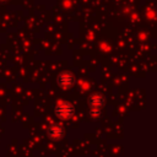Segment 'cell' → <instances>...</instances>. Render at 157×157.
<instances>
[{
  "instance_id": "6da1fadb",
  "label": "cell",
  "mask_w": 157,
  "mask_h": 157,
  "mask_svg": "<svg viewBox=\"0 0 157 157\" xmlns=\"http://www.w3.org/2000/svg\"><path fill=\"white\" fill-rule=\"evenodd\" d=\"M74 113V107L70 103L66 102H61L55 107V114L56 117L61 118V119H67L72 115Z\"/></svg>"
},
{
  "instance_id": "7a4b0ae2",
  "label": "cell",
  "mask_w": 157,
  "mask_h": 157,
  "mask_svg": "<svg viewBox=\"0 0 157 157\" xmlns=\"http://www.w3.org/2000/svg\"><path fill=\"white\" fill-rule=\"evenodd\" d=\"M74 81H75V78H74L72 74L69 72V71H64V72H61V74L59 75V77H58V83H59L63 88L71 87L72 83H74Z\"/></svg>"
},
{
  "instance_id": "3957f363",
  "label": "cell",
  "mask_w": 157,
  "mask_h": 157,
  "mask_svg": "<svg viewBox=\"0 0 157 157\" xmlns=\"http://www.w3.org/2000/svg\"><path fill=\"white\" fill-rule=\"evenodd\" d=\"M88 103L91 105V108L93 110H98L103 104H104V97L101 94V93H93L90 99H88Z\"/></svg>"
},
{
  "instance_id": "277c9868",
  "label": "cell",
  "mask_w": 157,
  "mask_h": 157,
  "mask_svg": "<svg viewBox=\"0 0 157 157\" xmlns=\"http://www.w3.org/2000/svg\"><path fill=\"white\" fill-rule=\"evenodd\" d=\"M48 134L52 139H60L64 135V130L60 125H52L50 129L48 130Z\"/></svg>"
}]
</instances>
